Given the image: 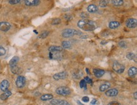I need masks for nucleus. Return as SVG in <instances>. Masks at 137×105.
Listing matches in <instances>:
<instances>
[{"label":"nucleus","mask_w":137,"mask_h":105,"mask_svg":"<svg viewBox=\"0 0 137 105\" xmlns=\"http://www.w3.org/2000/svg\"><path fill=\"white\" fill-rule=\"evenodd\" d=\"M78 27L84 31H94L96 28L94 21L88 19H82L77 23Z\"/></svg>","instance_id":"f257e3e1"},{"label":"nucleus","mask_w":137,"mask_h":105,"mask_svg":"<svg viewBox=\"0 0 137 105\" xmlns=\"http://www.w3.org/2000/svg\"><path fill=\"white\" fill-rule=\"evenodd\" d=\"M53 95H51V94H46V95H44L41 97V99L42 101H48L50 100V99H53Z\"/></svg>","instance_id":"412c9836"},{"label":"nucleus","mask_w":137,"mask_h":105,"mask_svg":"<svg viewBox=\"0 0 137 105\" xmlns=\"http://www.w3.org/2000/svg\"><path fill=\"white\" fill-rule=\"evenodd\" d=\"M80 86L81 88H85L86 89L87 88V83L85 81H84V79H82V80H81L80 82Z\"/></svg>","instance_id":"bb28decb"},{"label":"nucleus","mask_w":137,"mask_h":105,"mask_svg":"<svg viewBox=\"0 0 137 105\" xmlns=\"http://www.w3.org/2000/svg\"><path fill=\"white\" fill-rule=\"evenodd\" d=\"M72 44L71 42L67 40H64L62 42V48L63 49H70L72 47Z\"/></svg>","instance_id":"4be33fe9"},{"label":"nucleus","mask_w":137,"mask_h":105,"mask_svg":"<svg viewBox=\"0 0 137 105\" xmlns=\"http://www.w3.org/2000/svg\"><path fill=\"white\" fill-rule=\"evenodd\" d=\"M97 99H92V101H91V103H90V104H91L92 105H95L96 104V103H97Z\"/></svg>","instance_id":"4c0bfd02"},{"label":"nucleus","mask_w":137,"mask_h":105,"mask_svg":"<svg viewBox=\"0 0 137 105\" xmlns=\"http://www.w3.org/2000/svg\"><path fill=\"white\" fill-rule=\"evenodd\" d=\"M82 34L79 31L72 28H66L63 30L62 32V36L64 38H70V37H73L75 35H80Z\"/></svg>","instance_id":"f03ea898"},{"label":"nucleus","mask_w":137,"mask_h":105,"mask_svg":"<svg viewBox=\"0 0 137 105\" xmlns=\"http://www.w3.org/2000/svg\"><path fill=\"white\" fill-rule=\"evenodd\" d=\"M126 57L129 60H134L136 58V55L133 52H129L126 54Z\"/></svg>","instance_id":"393cba45"},{"label":"nucleus","mask_w":137,"mask_h":105,"mask_svg":"<svg viewBox=\"0 0 137 105\" xmlns=\"http://www.w3.org/2000/svg\"><path fill=\"white\" fill-rule=\"evenodd\" d=\"M56 93L57 95L60 96H68L71 94V89L68 87L61 86L56 89Z\"/></svg>","instance_id":"7ed1b4c3"},{"label":"nucleus","mask_w":137,"mask_h":105,"mask_svg":"<svg viewBox=\"0 0 137 105\" xmlns=\"http://www.w3.org/2000/svg\"><path fill=\"white\" fill-rule=\"evenodd\" d=\"M113 69L114 71L117 72L118 74H121L123 73L125 70V67L124 65L121 64V63L118 62L117 61L114 62L113 63Z\"/></svg>","instance_id":"20e7f679"},{"label":"nucleus","mask_w":137,"mask_h":105,"mask_svg":"<svg viewBox=\"0 0 137 105\" xmlns=\"http://www.w3.org/2000/svg\"><path fill=\"white\" fill-rule=\"evenodd\" d=\"M117 94H118V90L115 88L109 89L105 92V95L109 97H114L117 96Z\"/></svg>","instance_id":"9b49d317"},{"label":"nucleus","mask_w":137,"mask_h":105,"mask_svg":"<svg viewBox=\"0 0 137 105\" xmlns=\"http://www.w3.org/2000/svg\"><path fill=\"white\" fill-rule=\"evenodd\" d=\"M58 105H71L68 101L65 100H60Z\"/></svg>","instance_id":"7c9ffc66"},{"label":"nucleus","mask_w":137,"mask_h":105,"mask_svg":"<svg viewBox=\"0 0 137 105\" xmlns=\"http://www.w3.org/2000/svg\"><path fill=\"white\" fill-rule=\"evenodd\" d=\"M110 84L108 83V82H105L104 84H102L99 87V90H100V91L101 92H104V91H105L106 90L108 89L109 88H110Z\"/></svg>","instance_id":"6ab92c4d"},{"label":"nucleus","mask_w":137,"mask_h":105,"mask_svg":"<svg viewBox=\"0 0 137 105\" xmlns=\"http://www.w3.org/2000/svg\"><path fill=\"white\" fill-rule=\"evenodd\" d=\"M24 2L25 5L28 6H35L39 5L41 1H39V0H26Z\"/></svg>","instance_id":"9d476101"},{"label":"nucleus","mask_w":137,"mask_h":105,"mask_svg":"<svg viewBox=\"0 0 137 105\" xmlns=\"http://www.w3.org/2000/svg\"><path fill=\"white\" fill-rule=\"evenodd\" d=\"M63 50V49L62 48V47L56 45L51 46V47H49V49H48V50L50 52H51V53H53V52H61Z\"/></svg>","instance_id":"4468645a"},{"label":"nucleus","mask_w":137,"mask_h":105,"mask_svg":"<svg viewBox=\"0 0 137 105\" xmlns=\"http://www.w3.org/2000/svg\"><path fill=\"white\" fill-rule=\"evenodd\" d=\"M86 71H87V74H90V71H89V69H86Z\"/></svg>","instance_id":"ea45409f"},{"label":"nucleus","mask_w":137,"mask_h":105,"mask_svg":"<svg viewBox=\"0 0 137 105\" xmlns=\"http://www.w3.org/2000/svg\"><path fill=\"white\" fill-rule=\"evenodd\" d=\"M68 76V74L66 72L63 71V72H60L58 73L55 74L53 75V78L54 79L58 81V80H61V79H64L66 78V77Z\"/></svg>","instance_id":"6e6552de"},{"label":"nucleus","mask_w":137,"mask_h":105,"mask_svg":"<svg viewBox=\"0 0 137 105\" xmlns=\"http://www.w3.org/2000/svg\"><path fill=\"white\" fill-rule=\"evenodd\" d=\"M19 61V58L18 57L15 56L10 60L9 62V65L10 66V69L14 68L17 66V64H18V62Z\"/></svg>","instance_id":"f8f14e48"},{"label":"nucleus","mask_w":137,"mask_h":105,"mask_svg":"<svg viewBox=\"0 0 137 105\" xmlns=\"http://www.w3.org/2000/svg\"><path fill=\"white\" fill-rule=\"evenodd\" d=\"M49 32H47V31H45V32H42L41 35H39V38H45L49 35Z\"/></svg>","instance_id":"a878e982"},{"label":"nucleus","mask_w":137,"mask_h":105,"mask_svg":"<svg viewBox=\"0 0 137 105\" xmlns=\"http://www.w3.org/2000/svg\"><path fill=\"white\" fill-rule=\"evenodd\" d=\"M20 2V0H11V1H8V3L11 5H15V4H18Z\"/></svg>","instance_id":"2f4dec72"},{"label":"nucleus","mask_w":137,"mask_h":105,"mask_svg":"<svg viewBox=\"0 0 137 105\" xmlns=\"http://www.w3.org/2000/svg\"><path fill=\"white\" fill-rule=\"evenodd\" d=\"M6 53V50L3 46L0 45V56H3V55H5Z\"/></svg>","instance_id":"c85d7f7f"},{"label":"nucleus","mask_w":137,"mask_h":105,"mask_svg":"<svg viewBox=\"0 0 137 105\" xmlns=\"http://www.w3.org/2000/svg\"><path fill=\"white\" fill-rule=\"evenodd\" d=\"M26 83V79L22 76H18L16 79V86L18 88H22L25 86Z\"/></svg>","instance_id":"39448f33"},{"label":"nucleus","mask_w":137,"mask_h":105,"mask_svg":"<svg viewBox=\"0 0 137 105\" xmlns=\"http://www.w3.org/2000/svg\"><path fill=\"white\" fill-rule=\"evenodd\" d=\"M134 97H135V99H137V92H135V93H134Z\"/></svg>","instance_id":"58836bf2"},{"label":"nucleus","mask_w":137,"mask_h":105,"mask_svg":"<svg viewBox=\"0 0 137 105\" xmlns=\"http://www.w3.org/2000/svg\"><path fill=\"white\" fill-rule=\"evenodd\" d=\"M112 4L115 6H121L124 4V1L123 0H113L111 1Z\"/></svg>","instance_id":"5701e85b"},{"label":"nucleus","mask_w":137,"mask_h":105,"mask_svg":"<svg viewBox=\"0 0 137 105\" xmlns=\"http://www.w3.org/2000/svg\"><path fill=\"white\" fill-rule=\"evenodd\" d=\"M10 86V82L8 80H3L1 84H0V89L2 91H8V88Z\"/></svg>","instance_id":"1a4fd4ad"},{"label":"nucleus","mask_w":137,"mask_h":105,"mask_svg":"<svg viewBox=\"0 0 137 105\" xmlns=\"http://www.w3.org/2000/svg\"><path fill=\"white\" fill-rule=\"evenodd\" d=\"M93 72L95 76L97 78H101L105 74V71L102 69H94Z\"/></svg>","instance_id":"ddd939ff"},{"label":"nucleus","mask_w":137,"mask_h":105,"mask_svg":"<svg viewBox=\"0 0 137 105\" xmlns=\"http://www.w3.org/2000/svg\"><path fill=\"white\" fill-rule=\"evenodd\" d=\"M80 16L82 18H87L88 17V14H87L86 12H82L80 14Z\"/></svg>","instance_id":"c9c22d12"},{"label":"nucleus","mask_w":137,"mask_h":105,"mask_svg":"<svg viewBox=\"0 0 137 105\" xmlns=\"http://www.w3.org/2000/svg\"><path fill=\"white\" fill-rule=\"evenodd\" d=\"M11 28L10 23L7 21H1L0 22V31L4 32H8Z\"/></svg>","instance_id":"423d86ee"},{"label":"nucleus","mask_w":137,"mask_h":105,"mask_svg":"<svg viewBox=\"0 0 137 105\" xmlns=\"http://www.w3.org/2000/svg\"><path fill=\"white\" fill-rule=\"evenodd\" d=\"M61 19L60 18H54L53 20H52V25H58L60 24L61 23Z\"/></svg>","instance_id":"cd10ccee"},{"label":"nucleus","mask_w":137,"mask_h":105,"mask_svg":"<svg viewBox=\"0 0 137 105\" xmlns=\"http://www.w3.org/2000/svg\"><path fill=\"white\" fill-rule=\"evenodd\" d=\"M107 105H121V104L119 103V102H117V101H111V102H110Z\"/></svg>","instance_id":"f704fd0d"},{"label":"nucleus","mask_w":137,"mask_h":105,"mask_svg":"<svg viewBox=\"0 0 137 105\" xmlns=\"http://www.w3.org/2000/svg\"><path fill=\"white\" fill-rule=\"evenodd\" d=\"M120 26V23L117 21H112L109 23V27L111 29H116Z\"/></svg>","instance_id":"a211bd4d"},{"label":"nucleus","mask_w":137,"mask_h":105,"mask_svg":"<svg viewBox=\"0 0 137 105\" xmlns=\"http://www.w3.org/2000/svg\"><path fill=\"white\" fill-rule=\"evenodd\" d=\"M137 73V69L136 67H131L129 69L128 74L130 78H135Z\"/></svg>","instance_id":"f3484780"},{"label":"nucleus","mask_w":137,"mask_h":105,"mask_svg":"<svg viewBox=\"0 0 137 105\" xmlns=\"http://www.w3.org/2000/svg\"><path fill=\"white\" fill-rule=\"evenodd\" d=\"M11 95V92L10 91H5V93H3L1 95L0 97H1V99H2V100H6V99H8Z\"/></svg>","instance_id":"aec40b11"},{"label":"nucleus","mask_w":137,"mask_h":105,"mask_svg":"<svg viewBox=\"0 0 137 105\" xmlns=\"http://www.w3.org/2000/svg\"><path fill=\"white\" fill-rule=\"evenodd\" d=\"M98 10H99V8H98L97 6L95 5H94V4L88 5V7H87V11L89 13H95L97 12Z\"/></svg>","instance_id":"dca6fc26"},{"label":"nucleus","mask_w":137,"mask_h":105,"mask_svg":"<svg viewBox=\"0 0 137 105\" xmlns=\"http://www.w3.org/2000/svg\"><path fill=\"white\" fill-rule=\"evenodd\" d=\"M82 101L85 103H87L89 101V97H87V96H84L82 97Z\"/></svg>","instance_id":"e433bc0d"},{"label":"nucleus","mask_w":137,"mask_h":105,"mask_svg":"<svg viewBox=\"0 0 137 105\" xmlns=\"http://www.w3.org/2000/svg\"><path fill=\"white\" fill-rule=\"evenodd\" d=\"M84 81H85L86 83H89V84H92V80L88 77H85L84 78Z\"/></svg>","instance_id":"473e14b6"},{"label":"nucleus","mask_w":137,"mask_h":105,"mask_svg":"<svg viewBox=\"0 0 137 105\" xmlns=\"http://www.w3.org/2000/svg\"><path fill=\"white\" fill-rule=\"evenodd\" d=\"M72 76L73 78L75 79H79L83 76V72L80 69H75L72 72Z\"/></svg>","instance_id":"2eb2a0df"},{"label":"nucleus","mask_w":137,"mask_h":105,"mask_svg":"<svg viewBox=\"0 0 137 105\" xmlns=\"http://www.w3.org/2000/svg\"><path fill=\"white\" fill-rule=\"evenodd\" d=\"M119 45L120 46L121 48H126V43L125 42H120L119 43Z\"/></svg>","instance_id":"72a5a7b5"},{"label":"nucleus","mask_w":137,"mask_h":105,"mask_svg":"<svg viewBox=\"0 0 137 105\" xmlns=\"http://www.w3.org/2000/svg\"><path fill=\"white\" fill-rule=\"evenodd\" d=\"M60 101V100H59V99H53L51 101L50 103L52 105H58V104H59Z\"/></svg>","instance_id":"c756f323"},{"label":"nucleus","mask_w":137,"mask_h":105,"mask_svg":"<svg viewBox=\"0 0 137 105\" xmlns=\"http://www.w3.org/2000/svg\"><path fill=\"white\" fill-rule=\"evenodd\" d=\"M109 1L106 0H102V1H99V5L101 8H105L107 5H108Z\"/></svg>","instance_id":"b1692460"},{"label":"nucleus","mask_w":137,"mask_h":105,"mask_svg":"<svg viewBox=\"0 0 137 105\" xmlns=\"http://www.w3.org/2000/svg\"><path fill=\"white\" fill-rule=\"evenodd\" d=\"M137 21L134 18H128L126 21V26L129 28H134L137 27Z\"/></svg>","instance_id":"0eeeda50"}]
</instances>
